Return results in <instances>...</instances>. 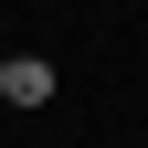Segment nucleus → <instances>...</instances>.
I'll list each match as a JSON object with an SVG mask.
<instances>
[{
  "label": "nucleus",
  "instance_id": "f257e3e1",
  "mask_svg": "<svg viewBox=\"0 0 148 148\" xmlns=\"http://www.w3.org/2000/svg\"><path fill=\"white\" fill-rule=\"evenodd\" d=\"M0 95H11V106H42L53 95V64H42V53H0Z\"/></svg>",
  "mask_w": 148,
  "mask_h": 148
}]
</instances>
